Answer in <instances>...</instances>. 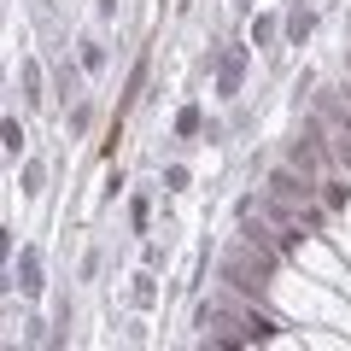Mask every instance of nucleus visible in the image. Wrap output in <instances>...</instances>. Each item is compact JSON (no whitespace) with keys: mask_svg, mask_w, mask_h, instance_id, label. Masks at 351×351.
Returning <instances> with one entry per match:
<instances>
[{"mask_svg":"<svg viewBox=\"0 0 351 351\" xmlns=\"http://www.w3.org/2000/svg\"><path fill=\"white\" fill-rule=\"evenodd\" d=\"M263 199L281 211V223H287L293 234H304V228L316 223V188H311V182H299L293 170H276V176H269V193H263Z\"/></svg>","mask_w":351,"mask_h":351,"instance_id":"f257e3e1","label":"nucleus"},{"mask_svg":"<svg viewBox=\"0 0 351 351\" xmlns=\"http://www.w3.org/2000/svg\"><path fill=\"white\" fill-rule=\"evenodd\" d=\"M199 328H205V339H217V346H246V339H269L276 334V322H263V316H234V311H223V304L199 311Z\"/></svg>","mask_w":351,"mask_h":351,"instance_id":"f03ea898","label":"nucleus"},{"mask_svg":"<svg viewBox=\"0 0 351 351\" xmlns=\"http://www.w3.org/2000/svg\"><path fill=\"white\" fill-rule=\"evenodd\" d=\"M269 263H276V252H258V240H246L223 258V281H234L240 293H258L269 281Z\"/></svg>","mask_w":351,"mask_h":351,"instance_id":"7ed1b4c3","label":"nucleus"},{"mask_svg":"<svg viewBox=\"0 0 351 351\" xmlns=\"http://www.w3.org/2000/svg\"><path fill=\"white\" fill-rule=\"evenodd\" d=\"M328 152L339 158V170H351V129H334L328 135Z\"/></svg>","mask_w":351,"mask_h":351,"instance_id":"20e7f679","label":"nucleus"},{"mask_svg":"<svg viewBox=\"0 0 351 351\" xmlns=\"http://www.w3.org/2000/svg\"><path fill=\"white\" fill-rule=\"evenodd\" d=\"M322 106H328V112H334V117H339V123H351V88H346V94H328V100H322Z\"/></svg>","mask_w":351,"mask_h":351,"instance_id":"39448f33","label":"nucleus"},{"mask_svg":"<svg viewBox=\"0 0 351 351\" xmlns=\"http://www.w3.org/2000/svg\"><path fill=\"white\" fill-rule=\"evenodd\" d=\"M18 281H24V287H29V293H36V287H41V269H36V258H24V263H18Z\"/></svg>","mask_w":351,"mask_h":351,"instance_id":"423d86ee","label":"nucleus"}]
</instances>
